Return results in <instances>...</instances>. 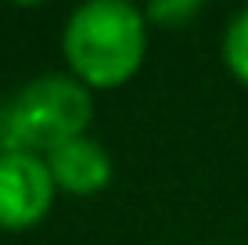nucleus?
Listing matches in <instances>:
<instances>
[{
  "label": "nucleus",
  "instance_id": "obj_1",
  "mask_svg": "<svg viewBox=\"0 0 248 245\" xmlns=\"http://www.w3.org/2000/svg\"><path fill=\"white\" fill-rule=\"evenodd\" d=\"M144 18L123 0L83 4L65 25V58L90 87H119L144 58Z\"/></svg>",
  "mask_w": 248,
  "mask_h": 245
},
{
  "label": "nucleus",
  "instance_id": "obj_2",
  "mask_svg": "<svg viewBox=\"0 0 248 245\" xmlns=\"http://www.w3.org/2000/svg\"><path fill=\"white\" fill-rule=\"evenodd\" d=\"M90 123V94L68 76H44L32 80L11 108L4 112L0 141L7 151H32V148H62L83 137Z\"/></svg>",
  "mask_w": 248,
  "mask_h": 245
},
{
  "label": "nucleus",
  "instance_id": "obj_3",
  "mask_svg": "<svg viewBox=\"0 0 248 245\" xmlns=\"http://www.w3.org/2000/svg\"><path fill=\"white\" fill-rule=\"evenodd\" d=\"M54 177L47 163L32 151H4L0 155V227L22 231L32 227L50 209Z\"/></svg>",
  "mask_w": 248,
  "mask_h": 245
},
{
  "label": "nucleus",
  "instance_id": "obj_4",
  "mask_svg": "<svg viewBox=\"0 0 248 245\" xmlns=\"http://www.w3.org/2000/svg\"><path fill=\"white\" fill-rule=\"evenodd\" d=\"M47 170L54 177L58 188L72 191V195H90V191L105 188L112 177V163H108L105 148L90 137H76L68 145L54 148L47 159Z\"/></svg>",
  "mask_w": 248,
  "mask_h": 245
},
{
  "label": "nucleus",
  "instance_id": "obj_5",
  "mask_svg": "<svg viewBox=\"0 0 248 245\" xmlns=\"http://www.w3.org/2000/svg\"><path fill=\"white\" fill-rule=\"evenodd\" d=\"M227 65L241 83H248V7L227 29Z\"/></svg>",
  "mask_w": 248,
  "mask_h": 245
},
{
  "label": "nucleus",
  "instance_id": "obj_6",
  "mask_svg": "<svg viewBox=\"0 0 248 245\" xmlns=\"http://www.w3.org/2000/svg\"><path fill=\"white\" fill-rule=\"evenodd\" d=\"M198 4H155L151 7V18L166 22V18H180V15H194Z\"/></svg>",
  "mask_w": 248,
  "mask_h": 245
},
{
  "label": "nucleus",
  "instance_id": "obj_7",
  "mask_svg": "<svg viewBox=\"0 0 248 245\" xmlns=\"http://www.w3.org/2000/svg\"><path fill=\"white\" fill-rule=\"evenodd\" d=\"M0 130H4V112H0Z\"/></svg>",
  "mask_w": 248,
  "mask_h": 245
}]
</instances>
